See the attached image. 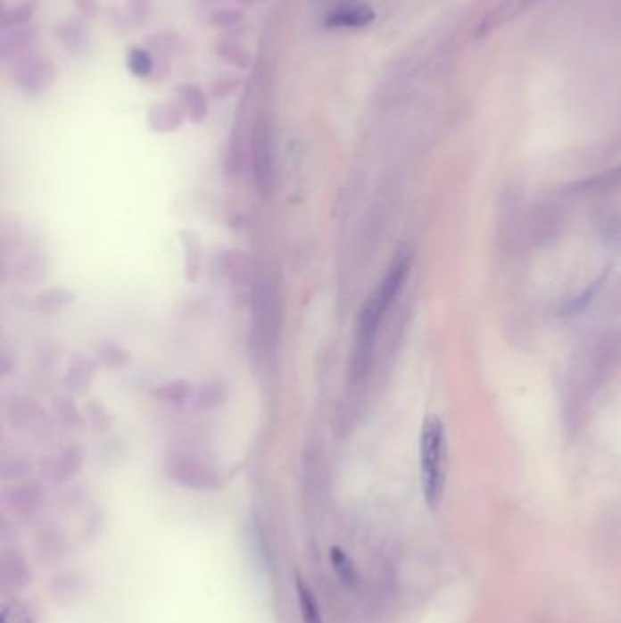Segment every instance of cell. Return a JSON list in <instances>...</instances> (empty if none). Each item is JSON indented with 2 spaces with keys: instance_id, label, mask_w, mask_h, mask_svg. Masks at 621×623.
<instances>
[{
  "instance_id": "obj_1",
  "label": "cell",
  "mask_w": 621,
  "mask_h": 623,
  "mask_svg": "<svg viewBox=\"0 0 621 623\" xmlns=\"http://www.w3.org/2000/svg\"><path fill=\"white\" fill-rule=\"evenodd\" d=\"M412 266V255L409 250L397 252L395 259L388 266V272L385 274L379 287L374 290V294L368 297V301L363 304L360 318H358V328L356 337H353V348L352 358L348 367V376L352 385H360L370 372L372 361H374V350L377 334L381 328V323L386 316V312L393 304L395 297L402 292L409 272Z\"/></svg>"
},
{
  "instance_id": "obj_2",
  "label": "cell",
  "mask_w": 621,
  "mask_h": 623,
  "mask_svg": "<svg viewBox=\"0 0 621 623\" xmlns=\"http://www.w3.org/2000/svg\"><path fill=\"white\" fill-rule=\"evenodd\" d=\"M419 470L423 498L428 509H437L447 483V434L443 421L430 414L419 436Z\"/></svg>"
},
{
  "instance_id": "obj_3",
  "label": "cell",
  "mask_w": 621,
  "mask_h": 623,
  "mask_svg": "<svg viewBox=\"0 0 621 623\" xmlns=\"http://www.w3.org/2000/svg\"><path fill=\"white\" fill-rule=\"evenodd\" d=\"M250 157L255 190L261 197L269 199L276 185V155L270 122L262 117L253 124L252 129Z\"/></svg>"
},
{
  "instance_id": "obj_4",
  "label": "cell",
  "mask_w": 621,
  "mask_h": 623,
  "mask_svg": "<svg viewBox=\"0 0 621 623\" xmlns=\"http://www.w3.org/2000/svg\"><path fill=\"white\" fill-rule=\"evenodd\" d=\"M57 77L55 62L48 55L29 54L15 64V82L28 96L46 92Z\"/></svg>"
},
{
  "instance_id": "obj_5",
  "label": "cell",
  "mask_w": 621,
  "mask_h": 623,
  "mask_svg": "<svg viewBox=\"0 0 621 623\" xmlns=\"http://www.w3.org/2000/svg\"><path fill=\"white\" fill-rule=\"evenodd\" d=\"M252 308L259 343L262 346H270L277 330V304L276 292L266 281H257L252 294Z\"/></svg>"
},
{
  "instance_id": "obj_6",
  "label": "cell",
  "mask_w": 621,
  "mask_h": 623,
  "mask_svg": "<svg viewBox=\"0 0 621 623\" xmlns=\"http://www.w3.org/2000/svg\"><path fill=\"white\" fill-rule=\"evenodd\" d=\"M166 470L173 479H177L179 483H185L188 486L208 488V486L217 485L215 470L211 467H208L206 463H203L188 454L175 453V454L168 456Z\"/></svg>"
},
{
  "instance_id": "obj_7",
  "label": "cell",
  "mask_w": 621,
  "mask_h": 623,
  "mask_svg": "<svg viewBox=\"0 0 621 623\" xmlns=\"http://www.w3.org/2000/svg\"><path fill=\"white\" fill-rule=\"evenodd\" d=\"M173 96H175V103L179 104V108L185 112L186 119H190L195 124L206 120L210 106H208V97L201 86L181 84L177 86Z\"/></svg>"
},
{
  "instance_id": "obj_8",
  "label": "cell",
  "mask_w": 621,
  "mask_h": 623,
  "mask_svg": "<svg viewBox=\"0 0 621 623\" xmlns=\"http://www.w3.org/2000/svg\"><path fill=\"white\" fill-rule=\"evenodd\" d=\"M376 19L374 10L368 4H360V3H348L341 4L334 12L328 13L325 19V24L328 28H346V29H356V28H365L372 24Z\"/></svg>"
},
{
  "instance_id": "obj_9",
  "label": "cell",
  "mask_w": 621,
  "mask_h": 623,
  "mask_svg": "<svg viewBox=\"0 0 621 623\" xmlns=\"http://www.w3.org/2000/svg\"><path fill=\"white\" fill-rule=\"evenodd\" d=\"M186 120L177 103H157L148 110V124L155 133H171L181 129Z\"/></svg>"
},
{
  "instance_id": "obj_10",
  "label": "cell",
  "mask_w": 621,
  "mask_h": 623,
  "mask_svg": "<svg viewBox=\"0 0 621 623\" xmlns=\"http://www.w3.org/2000/svg\"><path fill=\"white\" fill-rule=\"evenodd\" d=\"M33 42H35V31L31 28H10V29H4V35H3V40H0V54H3V59L8 61V59H22L31 52L33 48Z\"/></svg>"
},
{
  "instance_id": "obj_11",
  "label": "cell",
  "mask_w": 621,
  "mask_h": 623,
  "mask_svg": "<svg viewBox=\"0 0 621 623\" xmlns=\"http://www.w3.org/2000/svg\"><path fill=\"white\" fill-rule=\"evenodd\" d=\"M295 596L302 623H325L318 598L301 574H295Z\"/></svg>"
},
{
  "instance_id": "obj_12",
  "label": "cell",
  "mask_w": 621,
  "mask_h": 623,
  "mask_svg": "<svg viewBox=\"0 0 621 623\" xmlns=\"http://www.w3.org/2000/svg\"><path fill=\"white\" fill-rule=\"evenodd\" d=\"M181 243L185 250V278L188 283H195L199 279L201 262H203V253H201L203 250H201L199 237L194 232L185 230L181 232Z\"/></svg>"
},
{
  "instance_id": "obj_13",
  "label": "cell",
  "mask_w": 621,
  "mask_h": 623,
  "mask_svg": "<svg viewBox=\"0 0 621 623\" xmlns=\"http://www.w3.org/2000/svg\"><path fill=\"white\" fill-rule=\"evenodd\" d=\"M57 37L61 38L62 46L71 52V54H79L87 46V35H86V28L80 21L77 19H68L62 24L57 26L55 29Z\"/></svg>"
},
{
  "instance_id": "obj_14",
  "label": "cell",
  "mask_w": 621,
  "mask_h": 623,
  "mask_svg": "<svg viewBox=\"0 0 621 623\" xmlns=\"http://www.w3.org/2000/svg\"><path fill=\"white\" fill-rule=\"evenodd\" d=\"M228 395H230V390L225 381H219V379L206 381L197 390V407L203 411L217 409L227 403Z\"/></svg>"
},
{
  "instance_id": "obj_15",
  "label": "cell",
  "mask_w": 621,
  "mask_h": 623,
  "mask_svg": "<svg viewBox=\"0 0 621 623\" xmlns=\"http://www.w3.org/2000/svg\"><path fill=\"white\" fill-rule=\"evenodd\" d=\"M330 563L335 570V574L339 576V580L346 586V587H356L361 582L360 570L356 567V563L352 561V558L341 549V547H330Z\"/></svg>"
},
{
  "instance_id": "obj_16",
  "label": "cell",
  "mask_w": 621,
  "mask_h": 623,
  "mask_svg": "<svg viewBox=\"0 0 621 623\" xmlns=\"http://www.w3.org/2000/svg\"><path fill=\"white\" fill-rule=\"evenodd\" d=\"M217 55L230 66L239 70H248L252 66V54L244 46H241L239 42H234V40L219 42Z\"/></svg>"
},
{
  "instance_id": "obj_17",
  "label": "cell",
  "mask_w": 621,
  "mask_h": 623,
  "mask_svg": "<svg viewBox=\"0 0 621 623\" xmlns=\"http://www.w3.org/2000/svg\"><path fill=\"white\" fill-rule=\"evenodd\" d=\"M126 64L129 73L139 79H148V77H153L155 73V57L152 52L145 48H131L128 52Z\"/></svg>"
},
{
  "instance_id": "obj_18",
  "label": "cell",
  "mask_w": 621,
  "mask_h": 623,
  "mask_svg": "<svg viewBox=\"0 0 621 623\" xmlns=\"http://www.w3.org/2000/svg\"><path fill=\"white\" fill-rule=\"evenodd\" d=\"M95 374V365L90 360H77L71 363L68 376H66V385L73 390V392H84L87 386H90V381Z\"/></svg>"
},
{
  "instance_id": "obj_19",
  "label": "cell",
  "mask_w": 621,
  "mask_h": 623,
  "mask_svg": "<svg viewBox=\"0 0 621 623\" xmlns=\"http://www.w3.org/2000/svg\"><path fill=\"white\" fill-rule=\"evenodd\" d=\"M153 394L159 402H164L170 405H183L188 402L192 388H190L188 381L175 379V381H168V383L161 385Z\"/></svg>"
},
{
  "instance_id": "obj_20",
  "label": "cell",
  "mask_w": 621,
  "mask_h": 623,
  "mask_svg": "<svg viewBox=\"0 0 621 623\" xmlns=\"http://www.w3.org/2000/svg\"><path fill=\"white\" fill-rule=\"evenodd\" d=\"M0 623H35V614L21 600H4L0 607Z\"/></svg>"
},
{
  "instance_id": "obj_21",
  "label": "cell",
  "mask_w": 621,
  "mask_h": 623,
  "mask_svg": "<svg viewBox=\"0 0 621 623\" xmlns=\"http://www.w3.org/2000/svg\"><path fill=\"white\" fill-rule=\"evenodd\" d=\"M101 361L108 367V369H122L129 363L131 355L129 352H126L122 346L115 345V343H104L99 346L97 350Z\"/></svg>"
},
{
  "instance_id": "obj_22",
  "label": "cell",
  "mask_w": 621,
  "mask_h": 623,
  "mask_svg": "<svg viewBox=\"0 0 621 623\" xmlns=\"http://www.w3.org/2000/svg\"><path fill=\"white\" fill-rule=\"evenodd\" d=\"M244 19V13L241 8H234V6H225V8H219V10H213L210 13V24L213 28H219V29H227V28H234L237 26L241 21Z\"/></svg>"
},
{
  "instance_id": "obj_23",
  "label": "cell",
  "mask_w": 621,
  "mask_h": 623,
  "mask_svg": "<svg viewBox=\"0 0 621 623\" xmlns=\"http://www.w3.org/2000/svg\"><path fill=\"white\" fill-rule=\"evenodd\" d=\"M621 185V166L619 168H614L603 175H598V177H592V179L589 181H584L582 185L578 187H574V188H578V190H603V188H612V187H617Z\"/></svg>"
},
{
  "instance_id": "obj_24",
  "label": "cell",
  "mask_w": 621,
  "mask_h": 623,
  "mask_svg": "<svg viewBox=\"0 0 621 623\" xmlns=\"http://www.w3.org/2000/svg\"><path fill=\"white\" fill-rule=\"evenodd\" d=\"M35 8H37L35 3H26V4H21V6L13 8V10H10L8 13H4L3 28H4V29H10V28L24 26L28 21H31Z\"/></svg>"
},
{
  "instance_id": "obj_25",
  "label": "cell",
  "mask_w": 621,
  "mask_h": 623,
  "mask_svg": "<svg viewBox=\"0 0 621 623\" xmlns=\"http://www.w3.org/2000/svg\"><path fill=\"white\" fill-rule=\"evenodd\" d=\"M241 84L239 77L234 75H220L219 79H215L211 82V97L213 99H225L228 96H232Z\"/></svg>"
},
{
  "instance_id": "obj_26",
  "label": "cell",
  "mask_w": 621,
  "mask_h": 623,
  "mask_svg": "<svg viewBox=\"0 0 621 623\" xmlns=\"http://www.w3.org/2000/svg\"><path fill=\"white\" fill-rule=\"evenodd\" d=\"M80 453L77 449H68L57 461V476L66 478L80 469Z\"/></svg>"
},
{
  "instance_id": "obj_27",
  "label": "cell",
  "mask_w": 621,
  "mask_h": 623,
  "mask_svg": "<svg viewBox=\"0 0 621 623\" xmlns=\"http://www.w3.org/2000/svg\"><path fill=\"white\" fill-rule=\"evenodd\" d=\"M129 17L136 24H145L152 13V0H128Z\"/></svg>"
},
{
  "instance_id": "obj_28",
  "label": "cell",
  "mask_w": 621,
  "mask_h": 623,
  "mask_svg": "<svg viewBox=\"0 0 621 623\" xmlns=\"http://www.w3.org/2000/svg\"><path fill=\"white\" fill-rule=\"evenodd\" d=\"M70 301H71V295L66 294L64 290H52L50 294L42 295V299H40L42 306H46L48 310H54V308H57V306H61V304L70 303Z\"/></svg>"
},
{
  "instance_id": "obj_29",
  "label": "cell",
  "mask_w": 621,
  "mask_h": 623,
  "mask_svg": "<svg viewBox=\"0 0 621 623\" xmlns=\"http://www.w3.org/2000/svg\"><path fill=\"white\" fill-rule=\"evenodd\" d=\"M75 3H77L79 10H80L82 13H86V15H95V12H97V3H95V0H75Z\"/></svg>"
},
{
  "instance_id": "obj_30",
  "label": "cell",
  "mask_w": 621,
  "mask_h": 623,
  "mask_svg": "<svg viewBox=\"0 0 621 623\" xmlns=\"http://www.w3.org/2000/svg\"><path fill=\"white\" fill-rule=\"evenodd\" d=\"M536 3H540V0H521V8L526 10V8H530L532 4H536Z\"/></svg>"
},
{
  "instance_id": "obj_31",
  "label": "cell",
  "mask_w": 621,
  "mask_h": 623,
  "mask_svg": "<svg viewBox=\"0 0 621 623\" xmlns=\"http://www.w3.org/2000/svg\"><path fill=\"white\" fill-rule=\"evenodd\" d=\"M239 3H244V4H253V3H259V0H239Z\"/></svg>"
}]
</instances>
